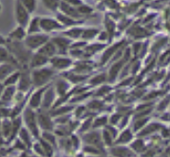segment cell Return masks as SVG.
I'll list each match as a JSON object with an SVG mask.
<instances>
[{
	"label": "cell",
	"mask_w": 170,
	"mask_h": 157,
	"mask_svg": "<svg viewBox=\"0 0 170 157\" xmlns=\"http://www.w3.org/2000/svg\"><path fill=\"white\" fill-rule=\"evenodd\" d=\"M52 75H53V70L52 69H50V68L38 69L32 72L31 80L34 85L39 87V86L44 85L45 83H47L50 80Z\"/></svg>",
	"instance_id": "obj_1"
},
{
	"label": "cell",
	"mask_w": 170,
	"mask_h": 157,
	"mask_svg": "<svg viewBox=\"0 0 170 157\" xmlns=\"http://www.w3.org/2000/svg\"><path fill=\"white\" fill-rule=\"evenodd\" d=\"M15 16L20 27L25 28L29 23V11L24 7L22 1H17L15 3Z\"/></svg>",
	"instance_id": "obj_2"
},
{
	"label": "cell",
	"mask_w": 170,
	"mask_h": 157,
	"mask_svg": "<svg viewBox=\"0 0 170 157\" xmlns=\"http://www.w3.org/2000/svg\"><path fill=\"white\" fill-rule=\"evenodd\" d=\"M48 40L49 38L47 35L34 34L27 37V39H26V45L30 49H35L40 47H43L45 44L48 43Z\"/></svg>",
	"instance_id": "obj_3"
},
{
	"label": "cell",
	"mask_w": 170,
	"mask_h": 157,
	"mask_svg": "<svg viewBox=\"0 0 170 157\" xmlns=\"http://www.w3.org/2000/svg\"><path fill=\"white\" fill-rule=\"evenodd\" d=\"M24 117H25L26 123H27V125L30 128L32 134L35 135V136H38V128L36 126V119H35L34 113L32 112L31 110L27 109L25 112Z\"/></svg>",
	"instance_id": "obj_4"
},
{
	"label": "cell",
	"mask_w": 170,
	"mask_h": 157,
	"mask_svg": "<svg viewBox=\"0 0 170 157\" xmlns=\"http://www.w3.org/2000/svg\"><path fill=\"white\" fill-rule=\"evenodd\" d=\"M40 25H41V29L44 31H51L56 29H60L61 25L58 23L57 21L53 20V19L50 18H43L40 21Z\"/></svg>",
	"instance_id": "obj_5"
},
{
	"label": "cell",
	"mask_w": 170,
	"mask_h": 157,
	"mask_svg": "<svg viewBox=\"0 0 170 157\" xmlns=\"http://www.w3.org/2000/svg\"><path fill=\"white\" fill-rule=\"evenodd\" d=\"M60 9L64 12V14L70 18H79L81 15L78 11L74 9L72 6H70L68 2H60Z\"/></svg>",
	"instance_id": "obj_6"
},
{
	"label": "cell",
	"mask_w": 170,
	"mask_h": 157,
	"mask_svg": "<svg viewBox=\"0 0 170 157\" xmlns=\"http://www.w3.org/2000/svg\"><path fill=\"white\" fill-rule=\"evenodd\" d=\"M52 43L55 45L56 48L60 53H65L69 45V40L64 37H55L52 39Z\"/></svg>",
	"instance_id": "obj_7"
},
{
	"label": "cell",
	"mask_w": 170,
	"mask_h": 157,
	"mask_svg": "<svg viewBox=\"0 0 170 157\" xmlns=\"http://www.w3.org/2000/svg\"><path fill=\"white\" fill-rule=\"evenodd\" d=\"M50 62H51V64L53 65V67L58 68V69L67 68L71 64V61H70V59H69V58H61V57L58 58V57H55V58H52L50 60Z\"/></svg>",
	"instance_id": "obj_8"
},
{
	"label": "cell",
	"mask_w": 170,
	"mask_h": 157,
	"mask_svg": "<svg viewBox=\"0 0 170 157\" xmlns=\"http://www.w3.org/2000/svg\"><path fill=\"white\" fill-rule=\"evenodd\" d=\"M111 154L114 157H133L134 152L127 148L117 147L111 149Z\"/></svg>",
	"instance_id": "obj_9"
},
{
	"label": "cell",
	"mask_w": 170,
	"mask_h": 157,
	"mask_svg": "<svg viewBox=\"0 0 170 157\" xmlns=\"http://www.w3.org/2000/svg\"><path fill=\"white\" fill-rule=\"evenodd\" d=\"M123 44V42H120L118 44H115L111 48H109L108 49H107L106 52H104V54L102 56V61H101L102 63H104L107 61H108L111 56L114 55L116 52H118V49L122 47Z\"/></svg>",
	"instance_id": "obj_10"
},
{
	"label": "cell",
	"mask_w": 170,
	"mask_h": 157,
	"mask_svg": "<svg viewBox=\"0 0 170 157\" xmlns=\"http://www.w3.org/2000/svg\"><path fill=\"white\" fill-rule=\"evenodd\" d=\"M56 52V47L53 43H47L45 44L43 47L39 49L38 53H40L46 57H50V56H53Z\"/></svg>",
	"instance_id": "obj_11"
},
{
	"label": "cell",
	"mask_w": 170,
	"mask_h": 157,
	"mask_svg": "<svg viewBox=\"0 0 170 157\" xmlns=\"http://www.w3.org/2000/svg\"><path fill=\"white\" fill-rule=\"evenodd\" d=\"M84 141L88 144H90V145L99 146L101 144V137H100L99 133L93 132V133H90L88 134L85 135L84 136Z\"/></svg>",
	"instance_id": "obj_12"
},
{
	"label": "cell",
	"mask_w": 170,
	"mask_h": 157,
	"mask_svg": "<svg viewBox=\"0 0 170 157\" xmlns=\"http://www.w3.org/2000/svg\"><path fill=\"white\" fill-rule=\"evenodd\" d=\"M47 62H48V57H46L40 53H37L31 59L30 65H31V67H38V66H42V65L46 64Z\"/></svg>",
	"instance_id": "obj_13"
},
{
	"label": "cell",
	"mask_w": 170,
	"mask_h": 157,
	"mask_svg": "<svg viewBox=\"0 0 170 157\" xmlns=\"http://www.w3.org/2000/svg\"><path fill=\"white\" fill-rule=\"evenodd\" d=\"M44 90H45V88L39 89L37 92H35L34 95H32L31 99H30V107L36 108V107H38L39 105H40V103H41V101H42L41 97H42V93L44 92Z\"/></svg>",
	"instance_id": "obj_14"
},
{
	"label": "cell",
	"mask_w": 170,
	"mask_h": 157,
	"mask_svg": "<svg viewBox=\"0 0 170 157\" xmlns=\"http://www.w3.org/2000/svg\"><path fill=\"white\" fill-rule=\"evenodd\" d=\"M123 63H125V60H120L119 62H117L115 64H113V66L110 68L109 70V80L113 81L114 78L118 75L119 71L122 69Z\"/></svg>",
	"instance_id": "obj_15"
},
{
	"label": "cell",
	"mask_w": 170,
	"mask_h": 157,
	"mask_svg": "<svg viewBox=\"0 0 170 157\" xmlns=\"http://www.w3.org/2000/svg\"><path fill=\"white\" fill-rule=\"evenodd\" d=\"M38 120L43 129H45V130H51L52 129V123H51V120L48 115L40 114L38 116Z\"/></svg>",
	"instance_id": "obj_16"
},
{
	"label": "cell",
	"mask_w": 170,
	"mask_h": 157,
	"mask_svg": "<svg viewBox=\"0 0 170 157\" xmlns=\"http://www.w3.org/2000/svg\"><path fill=\"white\" fill-rule=\"evenodd\" d=\"M54 99V92H53V89L50 88V89H48L47 92L45 93V96L43 97V106L45 108H48L50 106V104L52 102Z\"/></svg>",
	"instance_id": "obj_17"
},
{
	"label": "cell",
	"mask_w": 170,
	"mask_h": 157,
	"mask_svg": "<svg viewBox=\"0 0 170 157\" xmlns=\"http://www.w3.org/2000/svg\"><path fill=\"white\" fill-rule=\"evenodd\" d=\"M69 88V84L66 81L64 80H59L56 83V90L58 94H59L60 96H64L65 94H66L67 90Z\"/></svg>",
	"instance_id": "obj_18"
},
{
	"label": "cell",
	"mask_w": 170,
	"mask_h": 157,
	"mask_svg": "<svg viewBox=\"0 0 170 157\" xmlns=\"http://www.w3.org/2000/svg\"><path fill=\"white\" fill-rule=\"evenodd\" d=\"M57 19H58V21H59L60 23H62L63 25H65V26H72V25L76 24V22L74 21V19L67 16L66 14H57Z\"/></svg>",
	"instance_id": "obj_19"
},
{
	"label": "cell",
	"mask_w": 170,
	"mask_h": 157,
	"mask_svg": "<svg viewBox=\"0 0 170 157\" xmlns=\"http://www.w3.org/2000/svg\"><path fill=\"white\" fill-rule=\"evenodd\" d=\"M40 21H41V19H39V18L32 19L30 24V28H29L30 33H35V32H38L40 30V29H41Z\"/></svg>",
	"instance_id": "obj_20"
},
{
	"label": "cell",
	"mask_w": 170,
	"mask_h": 157,
	"mask_svg": "<svg viewBox=\"0 0 170 157\" xmlns=\"http://www.w3.org/2000/svg\"><path fill=\"white\" fill-rule=\"evenodd\" d=\"M160 127H161L160 124H158V123H152V124H150L149 126H147L143 131H142V132L140 133V135L141 136H145V135L150 134L156 132L157 130H159Z\"/></svg>",
	"instance_id": "obj_21"
},
{
	"label": "cell",
	"mask_w": 170,
	"mask_h": 157,
	"mask_svg": "<svg viewBox=\"0 0 170 157\" xmlns=\"http://www.w3.org/2000/svg\"><path fill=\"white\" fill-rule=\"evenodd\" d=\"M91 69H92V67L89 66V65L82 63V64L76 65L74 71L76 72V73L79 74V75H83L84 76V74H87V73H88V72H90Z\"/></svg>",
	"instance_id": "obj_22"
},
{
	"label": "cell",
	"mask_w": 170,
	"mask_h": 157,
	"mask_svg": "<svg viewBox=\"0 0 170 157\" xmlns=\"http://www.w3.org/2000/svg\"><path fill=\"white\" fill-rule=\"evenodd\" d=\"M98 34V29H88L83 31L82 38L85 40H90V39L94 38Z\"/></svg>",
	"instance_id": "obj_23"
},
{
	"label": "cell",
	"mask_w": 170,
	"mask_h": 157,
	"mask_svg": "<svg viewBox=\"0 0 170 157\" xmlns=\"http://www.w3.org/2000/svg\"><path fill=\"white\" fill-rule=\"evenodd\" d=\"M11 38H14V39H17V40H21L23 39V37L25 36V32L22 27H19L17 29H15L12 32H11L10 34Z\"/></svg>",
	"instance_id": "obj_24"
},
{
	"label": "cell",
	"mask_w": 170,
	"mask_h": 157,
	"mask_svg": "<svg viewBox=\"0 0 170 157\" xmlns=\"http://www.w3.org/2000/svg\"><path fill=\"white\" fill-rule=\"evenodd\" d=\"M30 80L27 76L22 75V77L20 78V82H19V89L22 91H26L29 87H30Z\"/></svg>",
	"instance_id": "obj_25"
},
{
	"label": "cell",
	"mask_w": 170,
	"mask_h": 157,
	"mask_svg": "<svg viewBox=\"0 0 170 157\" xmlns=\"http://www.w3.org/2000/svg\"><path fill=\"white\" fill-rule=\"evenodd\" d=\"M83 29H70L69 31H67V32H65V34L71 37V38H74V39H77V38H79L80 36H82L83 34Z\"/></svg>",
	"instance_id": "obj_26"
},
{
	"label": "cell",
	"mask_w": 170,
	"mask_h": 157,
	"mask_svg": "<svg viewBox=\"0 0 170 157\" xmlns=\"http://www.w3.org/2000/svg\"><path fill=\"white\" fill-rule=\"evenodd\" d=\"M132 139V134L130 133L129 130L125 131L120 136V138L118 139V143H127Z\"/></svg>",
	"instance_id": "obj_27"
},
{
	"label": "cell",
	"mask_w": 170,
	"mask_h": 157,
	"mask_svg": "<svg viewBox=\"0 0 170 157\" xmlns=\"http://www.w3.org/2000/svg\"><path fill=\"white\" fill-rule=\"evenodd\" d=\"M106 80H107V75L106 74H99V75H97V76H95L91 78L89 82L92 84V85H96V84L104 82Z\"/></svg>",
	"instance_id": "obj_28"
},
{
	"label": "cell",
	"mask_w": 170,
	"mask_h": 157,
	"mask_svg": "<svg viewBox=\"0 0 170 157\" xmlns=\"http://www.w3.org/2000/svg\"><path fill=\"white\" fill-rule=\"evenodd\" d=\"M68 80H69L71 82H74V83H78V82H81L82 81H84L86 77L83 76V75H76V74H68L67 75Z\"/></svg>",
	"instance_id": "obj_29"
},
{
	"label": "cell",
	"mask_w": 170,
	"mask_h": 157,
	"mask_svg": "<svg viewBox=\"0 0 170 157\" xmlns=\"http://www.w3.org/2000/svg\"><path fill=\"white\" fill-rule=\"evenodd\" d=\"M14 93V86H9L7 89L5 90V92L2 96V100H10Z\"/></svg>",
	"instance_id": "obj_30"
},
{
	"label": "cell",
	"mask_w": 170,
	"mask_h": 157,
	"mask_svg": "<svg viewBox=\"0 0 170 157\" xmlns=\"http://www.w3.org/2000/svg\"><path fill=\"white\" fill-rule=\"evenodd\" d=\"M2 131H3V134L5 136H8L10 134H11V131H12L11 123L7 120H5L2 124Z\"/></svg>",
	"instance_id": "obj_31"
},
{
	"label": "cell",
	"mask_w": 170,
	"mask_h": 157,
	"mask_svg": "<svg viewBox=\"0 0 170 157\" xmlns=\"http://www.w3.org/2000/svg\"><path fill=\"white\" fill-rule=\"evenodd\" d=\"M12 70H14V68H12L11 65H9V64H5V65H2L1 66V78L3 80L4 77H7L9 76Z\"/></svg>",
	"instance_id": "obj_32"
},
{
	"label": "cell",
	"mask_w": 170,
	"mask_h": 157,
	"mask_svg": "<svg viewBox=\"0 0 170 157\" xmlns=\"http://www.w3.org/2000/svg\"><path fill=\"white\" fill-rule=\"evenodd\" d=\"M106 28L107 29V34H108V37L111 38V36L113 35V32H114V29H115V25L114 23L109 20L108 18L106 19Z\"/></svg>",
	"instance_id": "obj_33"
},
{
	"label": "cell",
	"mask_w": 170,
	"mask_h": 157,
	"mask_svg": "<svg viewBox=\"0 0 170 157\" xmlns=\"http://www.w3.org/2000/svg\"><path fill=\"white\" fill-rule=\"evenodd\" d=\"M22 3L24 5V7L27 9V11H30V12H32L36 8V2L35 1H30V0L27 1V0H26V1H22Z\"/></svg>",
	"instance_id": "obj_34"
},
{
	"label": "cell",
	"mask_w": 170,
	"mask_h": 157,
	"mask_svg": "<svg viewBox=\"0 0 170 157\" xmlns=\"http://www.w3.org/2000/svg\"><path fill=\"white\" fill-rule=\"evenodd\" d=\"M20 137H21V139L24 141V143L26 144V145H28L29 147L30 146V136H29V134L27 132V130L22 129L20 131Z\"/></svg>",
	"instance_id": "obj_35"
},
{
	"label": "cell",
	"mask_w": 170,
	"mask_h": 157,
	"mask_svg": "<svg viewBox=\"0 0 170 157\" xmlns=\"http://www.w3.org/2000/svg\"><path fill=\"white\" fill-rule=\"evenodd\" d=\"M43 3L49 10H51V11L57 10L58 6H60V2H58V1H50L49 0V1H44Z\"/></svg>",
	"instance_id": "obj_36"
},
{
	"label": "cell",
	"mask_w": 170,
	"mask_h": 157,
	"mask_svg": "<svg viewBox=\"0 0 170 157\" xmlns=\"http://www.w3.org/2000/svg\"><path fill=\"white\" fill-rule=\"evenodd\" d=\"M19 78V73H14V74H11L6 82H4L5 85H11V84H14L17 82V80Z\"/></svg>",
	"instance_id": "obj_37"
},
{
	"label": "cell",
	"mask_w": 170,
	"mask_h": 157,
	"mask_svg": "<svg viewBox=\"0 0 170 157\" xmlns=\"http://www.w3.org/2000/svg\"><path fill=\"white\" fill-rule=\"evenodd\" d=\"M41 146H42V148L44 149L45 154L47 156H49V157H50L52 155V149H51L50 144H48L47 142H45V141H41Z\"/></svg>",
	"instance_id": "obj_38"
},
{
	"label": "cell",
	"mask_w": 170,
	"mask_h": 157,
	"mask_svg": "<svg viewBox=\"0 0 170 157\" xmlns=\"http://www.w3.org/2000/svg\"><path fill=\"white\" fill-rule=\"evenodd\" d=\"M132 148L136 150V152H141L143 150V149H145V145H143L142 140H137L132 144Z\"/></svg>",
	"instance_id": "obj_39"
},
{
	"label": "cell",
	"mask_w": 170,
	"mask_h": 157,
	"mask_svg": "<svg viewBox=\"0 0 170 157\" xmlns=\"http://www.w3.org/2000/svg\"><path fill=\"white\" fill-rule=\"evenodd\" d=\"M77 11H78V12H79V14H90L91 11H92V9H91L90 7H88V6H85V5H81V6H79V7H78V9H77Z\"/></svg>",
	"instance_id": "obj_40"
},
{
	"label": "cell",
	"mask_w": 170,
	"mask_h": 157,
	"mask_svg": "<svg viewBox=\"0 0 170 157\" xmlns=\"http://www.w3.org/2000/svg\"><path fill=\"white\" fill-rule=\"evenodd\" d=\"M103 103L99 100H93L88 104V108L92 109V110H99L103 108Z\"/></svg>",
	"instance_id": "obj_41"
},
{
	"label": "cell",
	"mask_w": 170,
	"mask_h": 157,
	"mask_svg": "<svg viewBox=\"0 0 170 157\" xmlns=\"http://www.w3.org/2000/svg\"><path fill=\"white\" fill-rule=\"evenodd\" d=\"M103 137H104V143L107 144V145L110 146L111 144H112V137H111V134L108 131H104V134H103Z\"/></svg>",
	"instance_id": "obj_42"
},
{
	"label": "cell",
	"mask_w": 170,
	"mask_h": 157,
	"mask_svg": "<svg viewBox=\"0 0 170 157\" xmlns=\"http://www.w3.org/2000/svg\"><path fill=\"white\" fill-rule=\"evenodd\" d=\"M146 33V31L145 29H140V28H135L132 29V35L135 36V37H143V36H145Z\"/></svg>",
	"instance_id": "obj_43"
},
{
	"label": "cell",
	"mask_w": 170,
	"mask_h": 157,
	"mask_svg": "<svg viewBox=\"0 0 170 157\" xmlns=\"http://www.w3.org/2000/svg\"><path fill=\"white\" fill-rule=\"evenodd\" d=\"M104 45H101V44H95V45H90V47H88L87 49L88 51H89V53H94V52L98 51V50H100L104 48Z\"/></svg>",
	"instance_id": "obj_44"
},
{
	"label": "cell",
	"mask_w": 170,
	"mask_h": 157,
	"mask_svg": "<svg viewBox=\"0 0 170 157\" xmlns=\"http://www.w3.org/2000/svg\"><path fill=\"white\" fill-rule=\"evenodd\" d=\"M72 110V107L71 106H65V107H62L60 109L56 110L55 112L53 113V115H63V114H66V113H69V111Z\"/></svg>",
	"instance_id": "obj_45"
},
{
	"label": "cell",
	"mask_w": 170,
	"mask_h": 157,
	"mask_svg": "<svg viewBox=\"0 0 170 157\" xmlns=\"http://www.w3.org/2000/svg\"><path fill=\"white\" fill-rule=\"evenodd\" d=\"M20 124H21V121H20V119H16V120H14V123H12V131H11V137L14 136L15 134H16V132L18 131V129H19V127H20Z\"/></svg>",
	"instance_id": "obj_46"
},
{
	"label": "cell",
	"mask_w": 170,
	"mask_h": 157,
	"mask_svg": "<svg viewBox=\"0 0 170 157\" xmlns=\"http://www.w3.org/2000/svg\"><path fill=\"white\" fill-rule=\"evenodd\" d=\"M146 121H147L146 119H140L137 120V121L135 122V124H134L135 131H138L139 129H141V128L146 123Z\"/></svg>",
	"instance_id": "obj_47"
},
{
	"label": "cell",
	"mask_w": 170,
	"mask_h": 157,
	"mask_svg": "<svg viewBox=\"0 0 170 157\" xmlns=\"http://www.w3.org/2000/svg\"><path fill=\"white\" fill-rule=\"evenodd\" d=\"M107 116H103V117H100V119H97L94 122V127H99V126H103L104 124L107 123Z\"/></svg>",
	"instance_id": "obj_48"
},
{
	"label": "cell",
	"mask_w": 170,
	"mask_h": 157,
	"mask_svg": "<svg viewBox=\"0 0 170 157\" xmlns=\"http://www.w3.org/2000/svg\"><path fill=\"white\" fill-rule=\"evenodd\" d=\"M110 91V87L109 86H104L102 88H100L99 90H98V92L96 93L97 96H104L106 95L107 93H108Z\"/></svg>",
	"instance_id": "obj_49"
},
{
	"label": "cell",
	"mask_w": 170,
	"mask_h": 157,
	"mask_svg": "<svg viewBox=\"0 0 170 157\" xmlns=\"http://www.w3.org/2000/svg\"><path fill=\"white\" fill-rule=\"evenodd\" d=\"M44 137H45V138L47 139L50 143H51V144H53V145H55V137L52 135V134H48V133H45V134H44Z\"/></svg>",
	"instance_id": "obj_50"
},
{
	"label": "cell",
	"mask_w": 170,
	"mask_h": 157,
	"mask_svg": "<svg viewBox=\"0 0 170 157\" xmlns=\"http://www.w3.org/2000/svg\"><path fill=\"white\" fill-rule=\"evenodd\" d=\"M169 101H170V97H165V100H163L161 103H160V105H159V107H158V109L159 110H162L163 108H165L166 107V105L169 103Z\"/></svg>",
	"instance_id": "obj_51"
},
{
	"label": "cell",
	"mask_w": 170,
	"mask_h": 157,
	"mask_svg": "<svg viewBox=\"0 0 170 157\" xmlns=\"http://www.w3.org/2000/svg\"><path fill=\"white\" fill-rule=\"evenodd\" d=\"M85 152H90V153H93V154H99L100 152L97 149H94V148H91V147H87V148H85Z\"/></svg>",
	"instance_id": "obj_52"
},
{
	"label": "cell",
	"mask_w": 170,
	"mask_h": 157,
	"mask_svg": "<svg viewBox=\"0 0 170 157\" xmlns=\"http://www.w3.org/2000/svg\"><path fill=\"white\" fill-rule=\"evenodd\" d=\"M140 48H142V44H140V43L134 44V45H133V52H134V54L138 53V52L140 51Z\"/></svg>",
	"instance_id": "obj_53"
},
{
	"label": "cell",
	"mask_w": 170,
	"mask_h": 157,
	"mask_svg": "<svg viewBox=\"0 0 170 157\" xmlns=\"http://www.w3.org/2000/svg\"><path fill=\"white\" fill-rule=\"evenodd\" d=\"M165 42H166V39H162V40H161V41H160V42L158 43V45L156 44V45H154V47H153V48H152V49H153V50H155L156 48H157V49H158V48H160L162 47V45H165Z\"/></svg>",
	"instance_id": "obj_54"
},
{
	"label": "cell",
	"mask_w": 170,
	"mask_h": 157,
	"mask_svg": "<svg viewBox=\"0 0 170 157\" xmlns=\"http://www.w3.org/2000/svg\"><path fill=\"white\" fill-rule=\"evenodd\" d=\"M90 124H91V119H88L86 122L84 123V125L82 126V129H81L82 132H83V131H86V130H88V127L90 126Z\"/></svg>",
	"instance_id": "obj_55"
},
{
	"label": "cell",
	"mask_w": 170,
	"mask_h": 157,
	"mask_svg": "<svg viewBox=\"0 0 170 157\" xmlns=\"http://www.w3.org/2000/svg\"><path fill=\"white\" fill-rule=\"evenodd\" d=\"M119 119H120V115H113L112 117H111L110 122L113 123V124H115V123H117V121H118Z\"/></svg>",
	"instance_id": "obj_56"
},
{
	"label": "cell",
	"mask_w": 170,
	"mask_h": 157,
	"mask_svg": "<svg viewBox=\"0 0 170 157\" xmlns=\"http://www.w3.org/2000/svg\"><path fill=\"white\" fill-rule=\"evenodd\" d=\"M107 37H108V34L107 33V32H102L101 33V35H100V38H99V40H101V41H106L107 39Z\"/></svg>",
	"instance_id": "obj_57"
},
{
	"label": "cell",
	"mask_w": 170,
	"mask_h": 157,
	"mask_svg": "<svg viewBox=\"0 0 170 157\" xmlns=\"http://www.w3.org/2000/svg\"><path fill=\"white\" fill-rule=\"evenodd\" d=\"M83 110H84V108H79V109H78V110H77V112H76V115H77V116H79V115L82 114Z\"/></svg>",
	"instance_id": "obj_58"
},
{
	"label": "cell",
	"mask_w": 170,
	"mask_h": 157,
	"mask_svg": "<svg viewBox=\"0 0 170 157\" xmlns=\"http://www.w3.org/2000/svg\"><path fill=\"white\" fill-rule=\"evenodd\" d=\"M72 142H73V144H74V145H75L76 147L78 146V140H77V138H76L75 136L72 137Z\"/></svg>",
	"instance_id": "obj_59"
}]
</instances>
